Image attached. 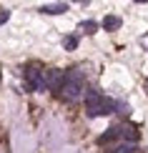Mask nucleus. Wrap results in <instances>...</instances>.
Instances as JSON below:
<instances>
[{"instance_id": "nucleus-10", "label": "nucleus", "mask_w": 148, "mask_h": 153, "mask_svg": "<svg viewBox=\"0 0 148 153\" xmlns=\"http://www.w3.org/2000/svg\"><path fill=\"white\" fill-rule=\"evenodd\" d=\"M63 45H65V50H75L78 48V35H68L65 40H63Z\"/></svg>"}, {"instance_id": "nucleus-4", "label": "nucleus", "mask_w": 148, "mask_h": 153, "mask_svg": "<svg viewBox=\"0 0 148 153\" xmlns=\"http://www.w3.org/2000/svg\"><path fill=\"white\" fill-rule=\"evenodd\" d=\"M113 141H120V126H111L106 133H100L98 136V146H108Z\"/></svg>"}, {"instance_id": "nucleus-8", "label": "nucleus", "mask_w": 148, "mask_h": 153, "mask_svg": "<svg viewBox=\"0 0 148 153\" xmlns=\"http://www.w3.org/2000/svg\"><path fill=\"white\" fill-rule=\"evenodd\" d=\"M78 30H83V33H88V35H93L95 30H98V23H95V20H83V23H78Z\"/></svg>"}, {"instance_id": "nucleus-11", "label": "nucleus", "mask_w": 148, "mask_h": 153, "mask_svg": "<svg viewBox=\"0 0 148 153\" xmlns=\"http://www.w3.org/2000/svg\"><path fill=\"white\" fill-rule=\"evenodd\" d=\"M128 103H123V100H115V113H120V116H128Z\"/></svg>"}, {"instance_id": "nucleus-6", "label": "nucleus", "mask_w": 148, "mask_h": 153, "mask_svg": "<svg viewBox=\"0 0 148 153\" xmlns=\"http://www.w3.org/2000/svg\"><path fill=\"white\" fill-rule=\"evenodd\" d=\"M40 13H45V15H63V13L68 10V3H53V5H43V8H38Z\"/></svg>"}, {"instance_id": "nucleus-3", "label": "nucleus", "mask_w": 148, "mask_h": 153, "mask_svg": "<svg viewBox=\"0 0 148 153\" xmlns=\"http://www.w3.org/2000/svg\"><path fill=\"white\" fill-rule=\"evenodd\" d=\"M25 75V88H28L30 93H43V91H48L45 88V80H43V71H38V68H25L23 71Z\"/></svg>"}, {"instance_id": "nucleus-14", "label": "nucleus", "mask_w": 148, "mask_h": 153, "mask_svg": "<svg viewBox=\"0 0 148 153\" xmlns=\"http://www.w3.org/2000/svg\"><path fill=\"white\" fill-rule=\"evenodd\" d=\"M0 78H3V75H0Z\"/></svg>"}, {"instance_id": "nucleus-5", "label": "nucleus", "mask_w": 148, "mask_h": 153, "mask_svg": "<svg viewBox=\"0 0 148 153\" xmlns=\"http://www.w3.org/2000/svg\"><path fill=\"white\" fill-rule=\"evenodd\" d=\"M120 25H123V20H120L118 15H106V18L100 20V28L106 30V33H115Z\"/></svg>"}, {"instance_id": "nucleus-7", "label": "nucleus", "mask_w": 148, "mask_h": 153, "mask_svg": "<svg viewBox=\"0 0 148 153\" xmlns=\"http://www.w3.org/2000/svg\"><path fill=\"white\" fill-rule=\"evenodd\" d=\"M120 138H123L126 143L136 146V141H138V131L133 128V126H120Z\"/></svg>"}, {"instance_id": "nucleus-2", "label": "nucleus", "mask_w": 148, "mask_h": 153, "mask_svg": "<svg viewBox=\"0 0 148 153\" xmlns=\"http://www.w3.org/2000/svg\"><path fill=\"white\" fill-rule=\"evenodd\" d=\"M115 113V100L100 95L98 91H88L86 93V116L88 118H98V116H111Z\"/></svg>"}, {"instance_id": "nucleus-12", "label": "nucleus", "mask_w": 148, "mask_h": 153, "mask_svg": "<svg viewBox=\"0 0 148 153\" xmlns=\"http://www.w3.org/2000/svg\"><path fill=\"white\" fill-rule=\"evenodd\" d=\"M138 43H141V48H146V50H148V33H146V35H141V38H138Z\"/></svg>"}, {"instance_id": "nucleus-1", "label": "nucleus", "mask_w": 148, "mask_h": 153, "mask_svg": "<svg viewBox=\"0 0 148 153\" xmlns=\"http://www.w3.org/2000/svg\"><path fill=\"white\" fill-rule=\"evenodd\" d=\"M63 100L73 103V100L83 98V73L78 68H70V71H63V88L58 91Z\"/></svg>"}, {"instance_id": "nucleus-9", "label": "nucleus", "mask_w": 148, "mask_h": 153, "mask_svg": "<svg viewBox=\"0 0 148 153\" xmlns=\"http://www.w3.org/2000/svg\"><path fill=\"white\" fill-rule=\"evenodd\" d=\"M111 153H138V146H131V143H123V146H118L115 151Z\"/></svg>"}, {"instance_id": "nucleus-13", "label": "nucleus", "mask_w": 148, "mask_h": 153, "mask_svg": "<svg viewBox=\"0 0 148 153\" xmlns=\"http://www.w3.org/2000/svg\"><path fill=\"white\" fill-rule=\"evenodd\" d=\"M146 93H148V80H146Z\"/></svg>"}]
</instances>
